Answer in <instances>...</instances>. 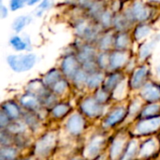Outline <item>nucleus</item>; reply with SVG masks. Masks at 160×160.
Wrapping results in <instances>:
<instances>
[{
	"label": "nucleus",
	"instance_id": "f257e3e1",
	"mask_svg": "<svg viewBox=\"0 0 160 160\" xmlns=\"http://www.w3.org/2000/svg\"><path fill=\"white\" fill-rule=\"evenodd\" d=\"M8 66L15 72H24L31 69L36 63L35 54H11L7 58Z\"/></svg>",
	"mask_w": 160,
	"mask_h": 160
},
{
	"label": "nucleus",
	"instance_id": "f03ea898",
	"mask_svg": "<svg viewBox=\"0 0 160 160\" xmlns=\"http://www.w3.org/2000/svg\"><path fill=\"white\" fill-rule=\"evenodd\" d=\"M54 135L52 133H49L42 137L37 143L36 146V153L40 156H45L50 154L51 150L54 145Z\"/></svg>",
	"mask_w": 160,
	"mask_h": 160
},
{
	"label": "nucleus",
	"instance_id": "7ed1b4c3",
	"mask_svg": "<svg viewBox=\"0 0 160 160\" xmlns=\"http://www.w3.org/2000/svg\"><path fill=\"white\" fill-rule=\"evenodd\" d=\"M82 112L89 117L99 116L102 112V107L97 99L87 98L82 103Z\"/></svg>",
	"mask_w": 160,
	"mask_h": 160
},
{
	"label": "nucleus",
	"instance_id": "20e7f679",
	"mask_svg": "<svg viewBox=\"0 0 160 160\" xmlns=\"http://www.w3.org/2000/svg\"><path fill=\"white\" fill-rule=\"evenodd\" d=\"M160 127V116L142 121L137 126V130L142 134H148L156 131Z\"/></svg>",
	"mask_w": 160,
	"mask_h": 160
},
{
	"label": "nucleus",
	"instance_id": "39448f33",
	"mask_svg": "<svg viewBox=\"0 0 160 160\" xmlns=\"http://www.w3.org/2000/svg\"><path fill=\"white\" fill-rule=\"evenodd\" d=\"M83 127H84V120L78 113L71 115L67 122V129L68 130V132H70L73 135L80 134L82 131Z\"/></svg>",
	"mask_w": 160,
	"mask_h": 160
},
{
	"label": "nucleus",
	"instance_id": "423d86ee",
	"mask_svg": "<svg viewBox=\"0 0 160 160\" xmlns=\"http://www.w3.org/2000/svg\"><path fill=\"white\" fill-rule=\"evenodd\" d=\"M78 61L74 56L68 55L62 63V70L67 77L73 78L76 72L79 70Z\"/></svg>",
	"mask_w": 160,
	"mask_h": 160
},
{
	"label": "nucleus",
	"instance_id": "0eeeda50",
	"mask_svg": "<svg viewBox=\"0 0 160 160\" xmlns=\"http://www.w3.org/2000/svg\"><path fill=\"white\" fill-rule=\"evenodd\" d=\"M141 95L145 100L154 102L160 98V89L153 83H147L142 87Z\"/></svg>",
	"mask_w": 160,
	"mask_h": 160
},
{
	"label": "nucleus",
	"instance_id": "6e6552de",
	"mask_svg": "<svg viewBox=\"0 0 160 160\" xmlns=\"http://www.w3.org/2000/svg\"><path fill=\"white\" fill-rule=\"evenodd\" d=\"M105 140L103 137L101 136H96L94 137L91 142H89L87 148H86V151H85V155L88 157V158H94L96 157L101 150L102 146H103V143H104Z\"/></svg>",
	"mask_w": 160,
	"mask_h": 160
},
{
	"label": "nucleus",
	"instance_id": "1a4fd4ad",
	"mask_svg": "<svg viewBox=\"0 0 160 160\" xmlns=\"http://www.w3.org/2000/svg\"><path fill=\"white\" fill-rule=\"evenodd\" d=\"M9 43L16 51H23V50L30 51L32 49L30 44V38L27 36H25V38H21L19 36H13L10 38Z\"/></svg>",
	"mask_w": 160,
	"mask_h": 160
},
{
	"label": "nucleus",
	"instance_id": "9d476101",
	"mask_svg": "<svg viewBox=\"0 0 160 160\" xmlns=\"http://www.w3.org/2000/svg\"><path fill=\"white\" fill-rule=\"evenodd\" d=\"M131 11L135 20H138V21H145L149 17L148 8L141 2H134Z\"/></svg>",
	"mask_w": 160,
	"mask_h": 160
},
{
	"label": "nucleus",
	"instance_id": "9b49d317",
	"mask_svg": "<svg viewBox=\"0 0 160 160\" xmlns=\"http://www.w3.org/2000/svg\"><path fill=\"white\" fill-rule=\"evenodd\" d=\"M126 116V110L124 108H117L115 109L104 121L105 127H112L118 122L122 121Z\"/></svg>",
	"mask_w": 160,
	"mask_h": 160
},
{
	"label": "nucleus",
	"instance_id": "f8f14e48",
	"mask_svg": "<svg viewBox=\"0 0 160 160\" xmlns=\"http://www.w3.org/2000/svg\"><path fill=\"white\" fill-rule=\"evenodd\" d=\"M128 61V54L123 52H115L110 55V68L116 69Z\"/></svg>",
	"mask_w": 160,
	"mask_h": 160
},
{
	"label": "nucleus",
	"instance_id": "ddd939ff",
	"mask_svg": "<svg viewBox=\"0 0 160 160\" xmlns=\"http://www.w3.org/2000/svg\"><path fill=\"white\" fill-rule=\"evenodd\" d=\"M21 104L29 110H36L39 106V102L37 98V97L31 93H28L21 98Z\"/></svg>",
	"mask_w": 160,
	"mask_h": 160
},
{
	"label": "nucleus",
	"instance_id": "4468645a",
	"mask_svg": "<svg viewBox=\"0 0 160 160\" xmlns=\"http://www.w3.org/2000/svg\"><path fill=\"white\" fill-rule=\"evenodd\" d=\"M95 54H96V52H95V49L93 47H91L89 45H84L82 48L81 52H79L78 60L82 64H83V63H85L87 61L94 60Z\"/></svg>",
	"mask_w": 160,
	"mask_h": 160
},
{
	"label": "nucleus",
	"instance_id": "2eb2a0df",
	"mask_svg": "<svg viewBox=\"0 0 160 160\" xmlns=\"http://www.w3.org/2000/svg\"><path fill=\"white\" fill-rule=\"evenodd\" d=\"M147 74V68L145 67H142L136 70V72L133 74L132 80H131V85L133 88H140L142 85L143 81L145 80Z\"/></svg>",
	"mask_w": 160,
	"mask_h": 160
},
{
	"label": "nucleus",
	"instance_id": "dca6fc26",
	"mask_svg": "<svg viewBox=\"0 0 160 160\" xmlns=\"http://www.w3.org/2000/svg\"><path fill=\"white\" fill-rule=\"evenodd\" d=\"M160 39V36L158 37H156L155 38H153L152 40L146 42L145 44H143L141 48V51H140V55H141V58L142 59H145L147 58L150 53L153 52V50L155 49L157 43L159 41Z\"/></svg>",
	"mask_w": 160,
	"mask_h": 160
},
{
	"label": "nucleus",
	"instance_id": "f3484780",
	"mask_svg": "<svg viewBox=\"0 0 160 160\" xmlns=\"http://www.w3.org/2000/svg\"><path fill=\"white\" fill-rule=\"evenodd\" d=\"M31 22H32V17H30V16H27V15L19 16L13 21L12 29L16 32H20Z\"/></svg>",
	"mask_w": 160,
	"mask_h": 160
},
{
	"label": "nucleus",
	"instance_id": "a211bd4d",
	"mask_svg": "<svg viewBox=\"0 0 160 160\" xmlns=\"http://www.w3.org/2000/svg\"><path fill=\"white\" fill-rule=\"evenodd\" d=\"M59 80H61V73L57 69H52L44 76V84L49 87H52Z\"/></svg>",
	"mask_w": 160,
	"mask_h": 160
},
{
	"label": "nucleus",
	"instance_id": "6ab92c4d",
	"mask_svg": "<svg viewBox=\"0 0 160 160\" xmlns=\"http://www.w3.org/2000/svg\"><path fill=\"white\" fill-rule=\"evenodd\" d=\"M3 111L10 119H18L20 116V110L18 106L12 102H7L3 105Z\"/></svg>",
	"mask_w": 160,
	"mask_h": 160
},
{
	"label": "nucleus",
	"instance_id": "aec40b11",
	"mask_svg": "<svg viewBox=\"0 0 160 160\" xmlns=\"http://www.w3.org/2000/svg\"><path fill=\"white\" fill-rule=\"evenodd\" d=\"M102 80H103V75L101 73L96 71V72L90 73V75H88L87 80H86V84L90 88H95L101 83Z\"/></svg>",
	"mask_w": 160,
	"mask_h": 160
},
{
	"label": "nucleus",
	"instance_id": "412c9836",
	"mask_svg": "<svg viewBox=\"0 0 160 160\" xmlns=\"http://www.w3.org/2000/svg\"><path fill=\"white\" fill-rule=\"evenodd\" d=\"M124 147V140L123 139H115L114 142L112 144V149H111V157L112 158H117L119 155L122 153Z\"/></svg>",
	"mask_w": 160,
	"mask_h": 160
},
{
	"label": "nucleus",
	"instance_id": "4be33fe9",
	"mask_svg": "<svg viewBox=\"0 0 160 160\" xmlns=\"http://www.w3.org/2000/svg\"><path fill=\"white\" fill-rule=\"evenodd\" d=\"M156 142L154 140H149L146 142L143 143V145L141 148V152H140V156L141 157H149L150 155H152L155 150H156Z\"/></svg>",
	"mask_w": 160,
	"mask_h": 160
},
{
	"label": "nucleus",
	"instance_id": "5701e85b",
	"mask_svg": "<svg viewBox=\"0 0 160 160\" xmlns=\"http://www.w3.org/2000/svg\"><path fill=\"white\" fill-rule=\"evenodd\" d=\"M122 76L120 73H114L109 77V79L105 82V88L107 90H113L115 87L121 82Z\"/></svg>",
	"mask_w": 160,
	"mask_h": 160
},
{
	"label": "nucleus",
	"instance_id": "b1692460",
	"mask_svg": "<svg viewBox=\"0 0 160 160\" xmlns=\"http://www.w3.org/2000/svg\"><path fill=\"white\" fill-rule=\"evenodd\" d=\"M29 90H30V93L33 94V95H38V97H44L45 94H46V91H45V87L38 82H33L29 84L28 86Z\"/></svg>",
	"mask_w": 160,
	"mask_h": 160
},
{
	"label": "nucleus",
	"instance_id": "393cba45",
	"mask_svg": "<svg viewBox=\"0 0 160 160\" xmlns=\"http://www.w3.org/2000/svg\"><path fill=\"white\" fill-rule=\"evenodd\" d=\"M104 8H103V5L100 2H95L90 8H89V13L92 17L96 18V19H100L101 15L104 12Z\"/></svg>",
	"mask_w": 160,
	"mask_h": 160
},
{
	"label": "nucleus",
	"instance_id": "a878e982",
	"mask_svg": "<svg viewBox=\"0 0 160 160\" xmlns=\"http://www.w3.org/2000/svg\"><path fill=\"white\" fill-rule=\"evenodd\" d=\"M129 43V38L127 34L122 33L118 35V37L115 39V47L119 50H124L128 46Z\"/></svg>",
	"mask_w": 160,
	"mask_h": 160
},
{
	"label": "nucleus",
	"instance_id": "bb28decb",
	"mask_svg": "<svg viewBox=\"0 0 160 160\" xmlns=\"http://www.w3.org/2000/svg\"><path fill=\"white\" fill-rule=\"evenodd\" d=\"M128 19L127 17H124L122 15L116 16L115 19L113 20V23L115 25V27L120 30V31H124L128 28Z\"/></svg>",
	"mask_w": 160,
	"mask_h": 160
},
{
	"label": "nucleus",
	"instance_id": "cd10ccee",
	"mask_svg": "<svg viewBox=\"0 0 160 160\" xmlns=\"http://www.w3.org/2000/svg\"><path fill=\"white\" fill-rule=\"evenodd\" d=\"M16 157V151L10 147H3L0 150V159H13Z\"/></svg>",
	"mask_w": 160,
	"mask_h": 160
},
{
	"label": "nucleus",
	"instance_id": "c85d7f7f",
	"mask_svg": "<svg viewBox=\"0 0 160 160\" xmlns=\"http://www.w3.org/2000/svg\"><path fill=\"white\" fill-rule=\"evenodd\" d=\"M151 32V28L145 24H142L140 26H138L135 30V38L140 40L143 38H145L147 35H149V33Z\"/></svg>",
	"mask_w": 160,
	"mask_h": 160
},
{
	"label": "nucleus",
	"instance_id": "c756f323",
	"mask_svg": "<svg viewBox=\"0 0 160 160\" xmlns=\"http://www.w3.org/2000/svg\"><path fill=\"white\" fill-rule=\"evenodd\" d=\"M68 110L69 107L67 104H59L52 109V114L55 117H62L68 112Z\"/></svg>",
	"mask_w": 160,
	"mask_h": 160
},
{
	"label": "nucleus",
	"instance_id": "7c9ffc66",
	"mask_svg": "<svg viewBox=\"0 0 160 160\" xmlns=\"http://www.w3.org/2000/svg\"><path fill=\"white\" fill-rule=\"evenodd\" d=\"M137 151V142L136 141H132L129 142L128 147L127 148V151L124 155V157L122 158L123 159H129L134 158L135 153Z\"/></svg>",
	"mask_w": 160,
	"mask_h": 160
},
{
	"label": "nucleus",
	"instance_id": "2f4dec72",
	"mask_svg": "<svg viewBox=\"0 0 160 160\" xmlns=\"http://www.w3.org/2000/svg\"><path fill=\"white\" fill-rule=\"evenodd\" d=\"M53 3H54V0H43V1L39 4V6L38 7L37 11H36V15H37V16H41L42 13H43L45 10L49 9V8L53 5Z\"/></svg>",
	"mask_w": 160,
	"mask_h": 160
},
{
	"label": "nucleus",
	"instance_id": "473e14b6",
	"mask_svg": "<svg viewBox=\"0 0 160 160\" xmlns=\"http://www.w3.org/2000/svg\"><path fill=\"white\" fill-rule=\"evenodd\" d=\"M87 72L84 70V69H79L76 74L74 75L73 79H74V82L78 84V85H81L82 84L83 82H86V80H87Z\"/></svg>",
	"mask_w": 160,
	"mask_h": 160
},
{
	"label": "nucleus",
	"instance_id": "72a5a7b5",
	"mask_svg": "<svg viewBox=\"0 0 160 160\" xmlns=\"http://www.w3.org/2000/svg\"><path fill=\"white\" fill-rule=\"evenodd\" d=\"M113 42V38H112V36L108 34L106 36H104L101 39H100V42H99V46L102 50H108L110 49V47L112 46Z\"/></svg>",
	"mask_w": 160,
	"mask_h": 160
},
{
	"label": "nucleus",
	"instance_id": "f704fd0d",
	"mask_svg": "<svg viewBox=\"0 0 160 160\" xmlns=\"http://www.w3.org/2000/svg\"><path fill=\"white\" fill-rule=\"evenodd\" d=\"M159 111V105L158 104H152L150 106H147L143 111L142 115L143 117H148V116H152L155 115Z\"/></svg>",
	"mask_w": 160,
	"mask_h": 160
},
{
	"label": "nucleus",
	"instance_id": "c9c22d12",
	"mask_svg": "<svg viewBox=\"0 0 160 160\" xmlns=\"http://www.w3.org/2000/svg\"><path fill=\"white\" fill-rule=\"evenodd\" d=\"M100 21H101V23H102V25L104 27H109L113 22V19L112 17V13L110 11H104L103 14L100 17Z\"/></svg>",
	"mask_w": 160,
	"mask_h": 160
},
{
	"label": "nucleus",
	"instance_id": "e433bc0d",
	"mask_svg": "<svg viewBox=\"0 0 160 160\" xmlns=\"http://www.w3.org/2000/svg\"><path fill=\"white\" fill-rule=\"evenodd\" d=\"M67 85L68 84H67V82L65 80H59L52 88V90H53L54 93H56V94H62L66 90Z\"/></svg>",
	"mask_w": 160,
	"mask_h": 160
},
{
	"label": "nucleus",
	"instance_id": "4c0bfd02",
	"mask_svg": "<svg viewBox=\"0 0 160 160\" xmlns=\"http://www.w3.org/2000/svg\"><path fill=\"white\" fill-rule=\"evenodd\" d=\"M98 64L101 68H105L107 65H110V56H108L107 53H101L98 57Z\"/></svg>",
	"mask_w": 160,
	"mask_h": 160
},
{
	"label": "nucleus",
	"instance_id": "58836bf2",
	"mask_svg": "<svg viewBox=\"0 0 160 160\" xmlns=\"http://www.w3.org/2000/svg\"><path fill=\"white\" fill-rule=\"evenodd\" d=\"M83 65V69L86 71V72H89V73H94L96 72V69H97V67H98V63L96 64L94 62V60H90V61H87L85 63L82 64Z\"/></svg>",
	"mask_w": 160,
	"mask_h": 160
},
{
	"label": "nucleus",
	"instance_id": "ea45409f",
	"mask_svg": "<svg viewBox=\"0 0 160 160\" xmlns=\"http://www.w3.org/2000/svg\"><path fill=\"white\" fill-rule=\"evenodd\" d=\"M26 4V0H10V9L15 11L19 8H22Z\"/></svg>",
	"mask_w": 160,
	"mask_h": 160
},
{
	"label": "nucleus",
	"instance_id": "a19ab883",
	"mask_svg": "<svg viewBox=\"0 0 160 160\" xmlns=\"http://www.w3.org/2000/svg\"><path fill=\"white\" fill-rule=\"evenodd\" d=\"M96 99L99 103H103V102L107 101V99H108V93L105 90H103V89L98 90V92L96 93Z\"/></svg>",
	"mask_w": 160,
	"mask_h": 160
},
{
	"label": "nucleus",
	"instance_id": "79ce46f5",
	"mask_svg": "<svg viewBox=\"0 0 160 160\" xmlns=\"http://www.w3.org/2000/svg\"><path fill=\"white\" fill-rule=\"evenodd\" d=\"M23 128H24V127L21 123H14V124H12V125H10L8 127V130L10 132H13V133L22 132V131H23Z\"/></svg>",
	"mask_w": 160,
	"mask_h": 160
},
{
	"label": "nucleus",
	"instance_id": "37998d69",
	"mask_svg": "<svg viewBox=\"0 0 160 160\" xmlns=\"http://www.w3.org/2000/svg\"><path fill=\"white\" fill-rule=\"evenodd\" d=\"M8 116L7 115V113L3 111L2 113H1V116H0V125H1V128H5V127H8Z\"/></svg>",
	"mask_w": 160,
	"mask_h": 160
},
{
	"label": "nucleus",
	"instance_id": "c03bdc74",
	"mask_svg": "<svg viewBox=\"0 0 160 160\" xmlns=\"http://www.w3.org/2000/svg\"><path fill=\"white\" fill-rule=\"evenodd\" d=\"M79 3L84 8H90L95 2L94 0H79Z\"/></svg>",
	"mask_w": 160,
	"mask_h": 160
},
{
	"label": "nucleus",
	"instance_id": "a18cd8bd",
	"mask_svg": "<svg viewBox=\"0 0 160 160\" xmlns=\"http://www.w3.org/2000/svg\"><path fill=\"white\" fill-rule=\"evenodd\" d=\"M25 121H26V123L27 124H29V125H31V127H33L34 125H37V120L30 114V115H28L26 118H25Z\"/></svg>",
	"mask_w": 160,
	"mask_h": 160
},
{
	"label": "nucleus",
	"instance_id": "49530a36",
	"mask_svg": "<svg viewBox=\"0 0 160 160\" xmlns=\"http://www.w3.org/2000/svg\"><path fill=\"white\" fill-rule=\"evenodd\" d=\"M0 12H1V17L4 19L8 16V8L3 5L1 4V8H0Z\"/></svg>",
	"mask_w": 160,
	"mask_h": 160
},
{
	"label": "nucleus",
	"instance_id": "de8ad7c7",
	"mask_svg": "<svg viewBox=\"0 0 160 160\" xmlns=\"http://www.w3.org/2000/svg\"><path fill=\"white\" fill-rule=\"evenodd\" d=\"M138 109H139V104H138L137 102L133 103V105L130 107V113H134V112H136L138 111Z\"/></svg>",
	"mask_w": 160,
	"mask_h": 160
},
{
	"label": "nucleus",
	"instance_id": "09e8293b",
	"mask_svg": "<svg viewBox=\"0 0 160 160\" xmlns=\"http://www.w3.org/2000/svg\"><path fill=\"white\" fill-rule=\"evenodd\" d=\"M39 0H26V5H28V6H33V5H35L36 3H38Z\"/></svg>",
	"mask_w": 160,
	"mask_h": 160
},
{
	"label": "nucleus",
	"instance_id": "8fccbe9b",
	"mask_svg": "<svg viewBox=\"0 0 160 160\" xmlns=\"http://www.w3.org/2000/svg\"><path fill=\"white\" fill-rule=\"evenodd\" d=\"M157 72H158V74L160 76V65L158 66V69H157Z\"/></svg>",
	"mask_w": 160,
	"mask_h": 160
},
{
	"label": "nucleus",
	"instance_id": "3c124183",
	"mask_svg": "<svg viewBox=\"0 0 160 160\" xmlns=\"http://www.w3.org/2000/svg\"><path fill=\"white\" fill-rule=\"evenodd\" d=\"M151 1H159V0H151Z\"/></svg>",
	"mask_w": 160,
	"mask_h": 160
}]
</instances>
